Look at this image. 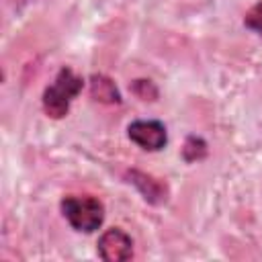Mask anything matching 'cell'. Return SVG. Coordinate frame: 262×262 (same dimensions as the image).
Listing matches in <instances>:
<instances>
[{"label":"cell","instance_id":"ba28073f","mask_svg":"<svg viewBox=\"0 0 262 262\" xmlns=\"http://www.w3.org/2000/svg\"><path fill=\"white\" fill-rule=\"evenodd\" d=\"M244 25H246V29H250V31H254V33H258V35L262 37V0L256 2V4L246 12Z\"/></svg>","mask_w":262,"mask_h":262},{"label":"cell","instance_id":"3957f363","mask_svg":"<svg viewBox=\"0 0 262 262\" xmlns=\"http://www.w3.org/2000/svg\"><path fill=\"white\" fill-rule=\"evenodd\" d=\"M129 139L145 151H160L168 143L166 125L158 119H137L131 121L127 127Z\"/></svg>","mask_w":262,"mask_h":262},{"label":"cell","instance_id":"6da1fadb","mask_svg":"<svg viewBox=\"0 0 262 262\" xmlns=\"http://www.w3.org/2000/svg\"><path fill=\"white\" fill-rule=\"evenodd\" d=\"M84 88V78L78 76L72 68L63 66L55 80L45 88L43 92V111L47 117L51 119H63L68 113H70V104L72 100L82 92Z\"/></svg>","mask_w":262,"mask_h":262},{"label":"cell","instance_id":"52a82bcc","mask_svg":"<svg viewBox=\"0 0 262 262\" xmlns=\"http://www.w3.org/2000/svg\"><path fill=\"white\" fill-rule=\"evenodd\" d=\"M182 156L186 162H199L207 156V141L203 137H196V135H190L186 137V143L182 147Z\"/></svg>","mask_w":262,"mask_h":262},{"label":"cell","instance_id":"7a4b0ae2","mask_svg":"<svg viewBox=\"0 0 262 262\" xmlns=\"http://www.w3.org/2000/svg\"><path fill=\"white\" fill-rule=\"evenodd\" d=\"M59 209L72 229L94 233L104 221V205L92 194H68L61 199Z\"/></svg>","mask_w":262,"mask_h":262},{"label":"cell","instance_id":"277c9868","mask_svg":"<svg viewBox=\"0 0 262 262\" xmlns=\"http://www.w3.org/2000/svg\"><path fill=\"white\" fill-rule=\"evenodd\" d=\"M96 250L104 262H125L133 258V239L123 229L111 227L98 237Z\"/></svg>","mask_w":262,"mask_h":262},{"label":"cell","instance_id":"8992f818","mask_svg":"<svg viewBox=\"0 0 262 262\" xmlns=\"http://www.w3.org/2000/svg\"><path fill=\"white\" fill-rule=\"evenodd\" d=\"M88 84H90V96L94 100L104 102V104H121V92L108 76L94 74V76H90Z\"/></svg>","mask_w":262,"mask_h":262},{"label":"cell","instance_id":"5b68a950","mask_svg":"<svg viewBox=\"0 0 262 262\" xmlns=\"http://www.w3.org/2000/svg\"><path fill=\"white\" fill-rule=\"evenodd\" d=\"M127 178H129V182L141 192V196H143L147 203H151V205H162V203H166V199H168V186H166L162 180L154 178L151 174L139 172V170H131V172L127 174Z\"/></svg>","mask_w":262,"mask_h":262}]
</instances>
